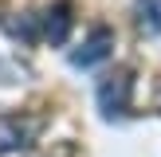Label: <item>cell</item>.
Wrapping results in <instances>:
<instances>
[{
    "label": "cell",
    "instance_id": "obj_1",
    "mask_svg": "<svg viewBox=\"0 0 161 157\" xmlns=\"http://www.w3.org/2000/svg\"><path fill=\"white\" fill-rule=\"evenodd\" d=\"M134 106V67H118L98 83V110L102 118H126Z\"/></svg>",
    "mask_w": 161,
    "mask_h": 157
},
{
    "label": "cell",
    "instance_id": "obj_2",
    "mask_svg": "<svg viewBox=\"0 0 161 157\" xmlns=\"http://www.w3.org/2000/svg\"><path fill=\"white\" fill-rule=\"evenodd\" d=\"M36 133H39V122H36V118H24V114H4V118H0V157L28 149L31 141H36Z\"/></svg>",
    "mask_w": 161,
    "mask_h": 157
},
{
    "label": "cell",
    "instance_id": "obj_3",
    "mask_svg": "<svg viewBox=\"0 0 161 157\" xmlns=\"http://www.w3.org/2000/svg\"><path fill=\"white\" fill-rule=\"evenodd\" d=\"M71 24H75V12H71V4H67V0H55V4H47V8H43V16H39L43 39H47V43H55V47H63V43H67Z\"/></svg>",
    "mask_w": 161,
    "mask_h": 157
},
{
    "label": "cell",
    "instance_id": "obj_4",
    "mask_svg": "<svg viewBox=\"0 0 161 157\" xmlns=\"http://www.w3.org/2000/svg\"><path fill=\"white\" fill-rule=\"evenodd\" d=\"M110 51H114V31L110 28H94L91 35L83 39V47L71 51V63H75V67H94V63L110 59Z\"/></svg>",
    "mask_w": 161,
    "mask_h": 157
},
{
    "label": "cell",
    "instance_id": "obj_5",
    "mask_svg": "<svg viewBox=\"0 0 161 157\" xmlns=\"http://www.w3.org/2000/svg\"><path fill=\"white\" fill-rule=\"evenodd\" d=\"M134 24L142 35H161V0H134Z\"/></svg>",
    "mask_w": 161,
    "mask_h": 157
},
{
    "label": "cell",
    "instance_id": "obj_6",
    "mask_svg": "<svg viewBox=\"0 0 161 157\" xmlns=\"http://www.w3.org/2000/svg\"><path fill=\"white\" fill-rule=\"evenodd\" d=\"M153 106H157V110H161V86H157V98H153Z\"/></svg>",
    "mask_w": 161,
    "mask_h": 157
}]
</instances>
